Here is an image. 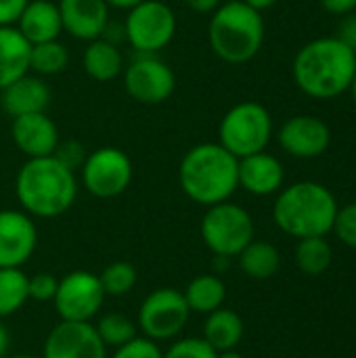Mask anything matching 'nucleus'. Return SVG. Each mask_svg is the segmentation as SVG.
<instances>
[{
	"label": "nucleus",
	"instance_id": "41",
	"mask_svg": "<svg viewBox=\"0 0 356 358\" xmlns=\"http://www.w3.org/2000/svg\"><path fill=\"white\" fill-rule=\"evenodd\" d=\"M109 4V8H122V10H130L132 6L145 2V0H105Z\"/></svg>",
	"mask_w": 356,
	"mask_h": 358
},
{
	"label": "nucleus",
	"instance_id": "30",
	"mask_svg": "<svg viewBox=\"0 0 356 358\" xmlns=\"http://www.w3.org/2000/svg\"><path fill=\"white\" fill-rule=\"evenodd\" d=\"M99 279H101L105 296L122 298V296H126V294H130L134 289L138 273H136V268L130 262L118 260V262L107 264L103 268V273L99 275Z\"/></svg>",
	"mask_w": 356,
	"mask_h": 358
},
{
	"label": "nucleus",
	"instance_id": "45",
	"mask_svg": "<svg viewBox=\"0 0 356 358\" xmlns=\"http://www.w3.org/2000/svg\"><path fill=\"white\" fill-rule=\"evenodd\" d=\"M10 358H38V357H34V355H15V357H10Z\"/></svg>",
	"mask_w": 356,
	"mask_h": 358
},
{
	"label": "nucleus",
	"instance_id": "19",
	"mask_svg": "<svg viewBox=\"0 0 356 358\" xmlns=\"http://www.w3.org/2000/svg\"><path fill=\"white\" fill-rule=\"evenodd\" d=\"M50 88L44 78L36 73H25L0 90V105L10 117H19L46 111L50 105Z\"/></svg>",
	"mask_w": 356,
	"mask_h": 358
},
{
	"label": "nucleus",
	"instance_id": "24",
	"mask_svg": "<svg viewBox=\"0 0 356 358\" xmlns=\"http://www.w3.org/2000/svg\"><path fill=\"white\" fill-rule=\"evenodd\" d=\"M183 296H185L191 313L210 315L225 306L227 285L218 275H197L195 279L189 281Z\"/></svg>",
	"mask_w": 356,
	"mask_h": 358
},
{
	"label": "nucleus",
	"instance_id": "12",
	"mask_svg": "<svg viewBox=\"0 0 356 358\" xmlns=\"http://www.w3.org/2000/svg\"><path fill=\"white\" fill-rule=\"evenodd\" d=\"M122 76L128 96L141 105H162L176 90L172 67L157 55H136L124 67Z\"/></svg>",
	"mask_w": 356,
	"mask_h": 358
},
{
	"label": "nucleus",
	"instance_id": "27",
	"mask_svg": "<svg viewBox=\"0 0 356 358\" xmlns=\"http://www.w3.org/2000/svg\"><path fill=\"white\" fill-rule=\"evenodd\" d=\"M27 300V275L21 268H0V321L19 313Z\"/></svg>",
	"mask_w": 356,
	"mask_h": 358
},
{
	"label": "nucleus",
	"instance_id": "31",
	"mask_svg": "<svg viewBox=\"0 0 356 358\" xmlns=\"http://www.w3.org/2000/svg\"><path fill=\"white\" fill-rule=\"evenodd\" d=\"M216 350L204 338H183L170 344L164 358H216Z\"/></svg>",
	"mask_w": 356,
	"mask_h": 358
},
{
	"label": "nucleus",
	"instance_id": "7",
	"mask_svg": "<svg viewBox=\"0 0 356 358\" xmlns=\"http://www.w3.org/2000/svg\"><path fill=\"white\" fill-rule=\"evenodd\" d=\"M201 239L220 258H237L254 241V220L250 212L233 201L210 206L201 218Z\"/></svg>",
	"mask_w": 356,
	"mask_h": 358
},
{
	"label": "nucleus",
	"instance_id": "6",
	"mask_svg": "<svg viewBox=\"0 0 356 358\" xmlns=\"http://www.w3.org/2000/svg\"><path fill=\"white\" fill-rule=\"evenodd\" d=\"M273 138V117L256 101L233 105L218 124V143L237 159L266 151Z\"/></svg>",
	"mask_w": 356,
	"mask_h": 358
},
{
	"label": "nucleus",
	"instance_id": "10",
	"mask_svg": "<svg viewBox=\"0 0 356 358\" xmlns=\"http://www.w3.org/2000/svg\"><path fill=\"white\" fill-rule=\"evenodd\" d=\"M191 317V308L183 292L159 287L151 292L138 308V329L153 342H170L183 334Z\"/></svg>",
	"mask_w": 356,
	"mask_h": 358
},
{
	"label": "nucleus",
	"instance_id": "38",
	"mask_svg": "<svg viewBox=\"0 0 356 358\" xmlns=\"http://www.w3.org/2000/svg\"><path fill=\"white\" fill-rule=\"evenodd\" d=\"M321 6L338 17H346L356 10V0H321Z\"/></svg>",
	"mask_w": 356,
	"mask_h": 358
},
{
	"label": "nucleus",
	"instance_id": "17",
	"mask_svg": "<svg viewBox=\"0 0 356 358\" xmlns=\"http://www.w3.org/2000/svg\"><path fill=\"white\" fill-rule=\"evenodd\" d=\"M63 31L76 40L103 38L109 23V4L105 0H59Z\"/></svg>",
	"mask_w": 356,
	"mask_h": 358
},
{
	"label": "nucleus",
	"instance_id": "29",
	"mask_svg": "<svg viewBox=\"0 0 356 358\" xmlns=\"http://www.w3.org/2000/svg\"><path fill=\"white\" fill-rule=\"evenodd\" d=\"M101 342L107 346V348H120L124 344H128L130 340L136 338V323L122 315V313H105L103 317H99L97 325H94Z\"/></svg>",
	"mask_w": 356,
	"mask_h": 358
},
{
	"label": "nucleus",
	"instance_id": "36",
	"mask_svg": "<svg viewBox=\"0 0 356 358\" xmlns=\"http://www.w3.org/2000/svg\"><path fill=\"white\" fill-rule=\"evenodd\" d=\"M27 2L29 0H0V27L17 25Z\"/></svg>",
	"mask_w": 356,
	"mask_h": 358
},
{
	"label": "nucleus",
	"instance_id": "14",
	"mask_svg": "<svg viewBox=\"0 0 356 358\" xmlns=\"http://www.w3.org/2000/svg\"><path fill=\"white\" fill-rule=\"evenodd\" d=\"M34 218L19 210H0V268H21L36 252Z\"/></svg>",
	"mask_w": 356,
	"mask_h": 358
},
{
	"label": "nucleus",
	"instance_id": "43",
	"mask_svg": "<svg viewBox=\"0 0 356 358\" xmlns=\"http://www.w3.org/2000/svg\"><path fill=\"white\" fill-rule=\"evenodd\" d=\"M216 358H243L237 350H225V352H218Z\"/></svg>",
	"mask_w": 356,
	"mask_h": 358
},
{
	"label": "nucleus",
	"instance_id": "20",
	"mask_svg": "<svg viewBox=\"0 0 356 358\" xmlns=\"http://www.w3.org/2000/svg\"><path fill=\"white\" fill-rule=\"evenodd\" d=\"M15 27L29 44L59 40L63 31L59 4L52 0H29Z\"/></svg>",
	"mask_w": 356,
	"mask_h": 358
},
{
	"label": "nucleus",
	"instance_id": "3",
	"mask_svg": "<svg viewBox=\"0 0 356 358\" xmlns=\"http://www.w3.org/2000/svg\"><path fill=\"white\" fill-rule=\"evenodd\" d=\"M239 159L220 143H199L191 147L178 164L180 191L197 206L229 201L239 189Z\"/></svg>",
	"mask_w": 356,
	"mask_h": 358
},
{
	"label": "nucleus",
	"instance_id": "40",
	"mask_svg": "<svg viewBox=\"0 0 356 358\" xmlns=\"http://www.w3.org/2000/svg\"><path fill=\"white\" fill-rule=\"evenodd\" d=\"M8 346H10V336H8L6 327L2 325V321H0V358H6Z\"/></svg>",
	"mask_w": 356,
	"mask_h": 358
},
{
	"label": "nucleus",
	"instance_id": "5",
	"mask_svg": "<svg viewBox=\"0 0 356 358\" xmlns=\"http://www.w3.org/2000/svg\"><path fill=\"white\" fill-rule=\"evenodd\" d=\"M208 42L212 52L231 65L252 61L264 42L262 13L248 6L243 0L220 2L208 25Z\"/></svg>",
	"mask_w": 356,
	"mask_h": 358
},
{
	"label": "nucleus",
	"instance_id": "4",
	"mask_svg": "<svg viewBox=\"0 0 356 358\" xmlns=\"http://www.w3.org/2000/svg\"><path fill=\"white\" fill-rule=\"evenodd\" d=\"M338 201L334 193L313 180L294 182L279 191L273 206L275 224L290 237H325L334 231Z\"/></svg>",
	"mask_w": 356,
	"mask_h": 358
},
{
	"label": "nucleus",
	"instance_id": "13",
	"mask_svg": "<svg viewBox=\"0 0 356 358\" xmlns=\"http://www.w3.org/2000/svg\"><path fill=\"white\" fill-rule=\"evenodd\" d=\"M42 358H109L92 323L61 321L44 340Z\"/></svg>",
	"mask_w": 356,
	"mask_h": 358
},
{
	"label": "nucleus",
	"instance_id": "23",
	"mask_svg": "<svg viewBox=\"0 0 356 358\" xmlns=\"http://www.w3.org/2000/svg\"><path fill=\"white\" fill-rule=\"evenodd\" d=\"M243 321L235 310L229 308H218L210 315H206V323H204V340L216 350V352H225V350H235L239 346V342L243 340Z\"/></svg>",
	"mask_w": 356,
	"mask_h": 358
},
{
	"label": "nucleus",
	"instance_id": "44",
	"mask_svg": "<svg viewBox=\"0 0 356 358\" xmlns=\"http://www.w3.org/2000/svg\"><path fill=\"white\" fill-rule=\"evenodd\" d=\"M348 92H350V96H353V101H355V105H356V71H355V78H353V82H350V88H348Z\"/></svg>",
	"mask_w": 356,
	"mask_h": 358
},
{
	"label": "nucleus",
	"instance_id": "15",
	"mask_svg": "<svg viewBox=\"0 0 356 358\" xmlns=\"http://www.w3.org/2000/svg\"><path fill=\"white\" fill-rule=\"evenodd\" d=\"M332 143L329 126L315 115H294L279 128V145L285 153L313 159L327 151Z\"/></svg>",
	"mask_w": 356,
	"mask_h": 358
},
{
	"label": "nucleus",
	"instance_id": "21",
	"mask_svg": "<svg viewBox=\"0 0 356 358\" xmlns=\"http://www.w3.org/2000/svg\"><path fill=\"white\" fill-rule=\"evenodd\" d=\"M29 55L31 44L15 25L0 27V90L29 73Z\"/></svg>",
	"mask_w": 356,
	"mask_h": 358
},
{
	"label": "nucleus",
	"instance_id": "26",
	"mask_svg": "<svg viewBox=\"0 0 356 358\" xmlns=\"http://www.w3.org/2000/svg\"><path fill=\"white\" fill-rule=\"evenodd\" d=\"M67 65H69V50L65 48L63 42L50 40V42L31 44L29 71H34L36 76L40 78L59 76L67 69Z\"/></svg>",
	"mask_w": 356,
	"mask_h": 358
},
{
	"label": "nucleus",
	"instance_id": "16",
	"mask_svg": "<svg viewBox=\"0 0 356 358\" xmlns=\"http://www.w3.org/2000/svg\"><path fill=\"white\" fill-rule=\"evenodd\" d=\"M10 138L27 159L52 155L57 145L61 143L59 128L52 117L46 115V111L13 117Z\"/></svg>",
	"mask_w": 356,
	"mask_h": 358
},
{
	"label": "nucleus",
	"instance_id": "9",
	"mask_svg": "<svg viewBox=\"0 0 356 358\" xmlns=\"http://www.w3.org/2000/svg\"><path fill=\"white\" fill-rule=\"evenodd\" d=\"M132 176V159L118 147H99L90 151L80 168V180L84 189L97 199L120 197L130 187Z\"/></svg>",
	"mask_w": 356,
	"mask_h": 358
},
{
	"label": "nucleus",
	"instance_id": "28",
	"mask_svg": "<svg viewBox=\"0 0 356 358\" xmlns=\"http://www.w3.org/2000/svg\"><path fill=\"white\" fill-rule=\"evenodd\" d=\"M332 258H334V252L325 237L298 239L296 264L304 275H311V277L323 275L332 266Z\"/></svg>",
	"mask_w": 356,
	"mask_h": 358
},
{
	"label": "nucleus",
	"instance_id": "35",
	"mask_svg": "<svg viewBox=\"0 0 356 358\" xmlns=\"http://www.w3.org/2000/svg\"><path fill=\"white\" fill-rule=\"evenodd\" d=\"M59 162H63L67 168H71L73 172L82 168L84 159H86V147L80 143V141H65V143H59L55 153H52Z\"/></svg>",
	"mask_w": 356,
	"mask_h": 358
},
{
	"label": "nucleus",
	"instance_id": "8",
	"mask_svg": "<svg viewBox=\"0 0 356 358\" xmlns=\"http://www.w3.org/2000/svg\"><path fill=\"white\" fill-rule=\"evenodd\" d=\"M124 34L138 55H157L176 34V15L162 0H145L128 10Z\"/></svg>",
	"mask_w": 356,
	"mask_h": 358
},
{
	"label": "nucleus",
	"instance_id": "34",
	"mask_svg": "<svg viewBox=\"0 0 356 358\" xmlns=\"http://www.w3.org/2000/svg\"><path fill=\"white\" fill-rule=\"evenodd\" d=\"M59 287V279L50 273H38L34 277H27V294L34 302H52Z\"/></svg>",
	"mask_w": 356,
	"mask_h": 358
},
{
	"label": "nucleus",
	"instance_id": "2",
	"mask_svg": "<svg viewBox=\"0 0 356 358\" xmlns=\"http://www.w3.org/2000/svg\"><path fill=\"white\" fill-rule=\"evenodd\" d=\"M78 176L55 155L27 159L15 176V195L31 218H59L78 197Z\"/></svg>",
	"mask_w": 356,
	"mask_h": 358
},
{
	"label": "nucleus",
	"instance_id": "37",
	"mask_svg": "<svg viewBox=\"0 0 356 358\" xmlns=\"http://www.w3.org/2000/svg\"><path fill=\"white\" fill-rule=\"evenodd\" d=\"M338 38L356 55V13L342 17L338 25Z\"/></svg>",
	"mask_w": 356,
	"mask_h": 358
},
{
	"label": "nucleus",
	"instance_id": "11",
	"mask_svg": "<svg viewBox=\"0 0 356 358\" xmlns=\"http://www.w3.org/2000/svg\"><path fill=\"white\" fill-rule=\"evenodd\" d=\"M105 292L99 275L88 271H71L59 279L55 294V308L61 321L90 323L105 302Z\"/></svg>",
	"mask_w": 356,
	"mask_h": 358
},
{
	"label": "nucleus",
	"instance_id": "39",
	"mask_svg": "<svg viewBox=\"0 0 356 358\" xmlns=\"http://www.w3.org/2000/svg\"><path fill=\"white\" fill-rule=\"evenodd\" d=\"M185 4H187L191 10L206 15V13H214V10L218 8V6H220V0H185Z\"/></svg>",
	"mask_w": 356,
	"mask_h": 358
},
{
	"label": "nucleus",
	"instance_id": "22",
	"mask_svg": "<svg viewBox=\"0 0 356 358\" xmlns=\"http://www.w3.org/2000/svg\"><path fill=\"white\" fill-rule=\"evenodd\" d=\"M82 67L86 76L92 78L94 82H111L118 76H122L124 59H122L120 48L113 42L105 38H97V40H90L84 50Z\"/></svg>",
	"mask_w": 356,
	"mask_h": 358
},
{
	"label": "nucleus",
	"instance_id": "33",
	"mask_svg": "<svg viewBox=\"0 0 356 358\" xmlns=\"http://www.w3.org/2000/svg\"><path fill=\"white\" fill-rule=\"evenodd\" d=\"M334 233L338 235V239L344 245L356 250V201L344 206V208H338Z\"/></svg>",
	"mask_w": 356,
	"mask_h": 358
},
{
	"label": "nucleus",
	"instance_id": "32",
	"mask_svg": "<svg viewBox=\"0 0 356 358\" xmlns=\"http://www.w3.org/2000/svg\"><path fill=\"white\" fill-rule=\"evenodd\" d=\"M109 358H164V350L159 348L157 342H153L145 336L143 338L136 336L128 344L115 348Z\"/></svg>",
	"mask_w": 356,
	"mask_h": 358
},
{
	"label": "nucleus",
	"instance_id": "25",
	"mask_svg": "<svg viewBox=\"0 0 356 358\" xmlns=\"http://www.w3.org/2000/svg\"><path fill=\"white\" fill-rule=\"evenodd\" d=\"M239 268L254 281H266L277 275L281 266L279 250L269 241H252L237 256Z\"/></svg>",
	"mask_w": 356,
	"mask_h": 358
},
{
	"label": "nucleus",
	"instance_id": "42",
	"mask_svg": "<svg viewBox=\"0 0 356 358\" xmlns=\"http://www.w3.org/2000/svg\"><path fill=\"white\" fill-rule=\"evenodd\" d=\"M248 6H252L254 10H258V13H262V10H266V8H271V6H275L277 4V0H243Z\"/></svg>",
	"mask_w": 356,
	"mask_h": 358
},
{
	"label": "nucleus",
	"instance_id": "1",
	"mask_svg": "<svg viewBox=\"0 0 356 358\" xmlns=\"http://www.w3.org/2000/svg\"><path fill=\"white\" fill-rule=\"evenodd\" d=\"M356 55L338 38L323 36L306 42L294 57L292 73L296 86L311 99L329 101L350 88Z\"/></svg>",
	"mask_w": 356,
	"mask_h": 358
},
{
	"label": "nucleus",
	"instance_id": "18",
	"mask_svg": "<svg viewBox=\"0 0 356 358\" xmlns=\"http://www.w3.org/2000/svg\"><path fill=\"white\" fill-rule=\"evenodd\" d=\"M237 178H239V187L250 195L269 197L281 191L285 180V170L275 155L260 151L239 159Z\"/></svg>",
	"mask_w": 356,
	"mask_h": 358
}]
</instances>
